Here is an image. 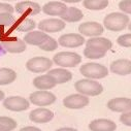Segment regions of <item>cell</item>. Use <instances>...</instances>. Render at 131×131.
Returning a JSON list of instances; mask_svg holds the SVG:
<instances>
[{
    "mask_svg": "<svg viewBox=\"0 0 131 131\" xmlns=\"http://www.w3.org/2000/svg\"><path fill=\"white\" fill-rule=\"evenodd\" d=\"M50 75H52L57 84H64V83H67L72 79V73L66 69H63V68H56V69H52L49 71Z\"/></svg>",
    "mask_w": 131,
    "mask_h": 131,
    "instance_id": "603a6c76",
    "label": "cell"
},
{
    "mask_svg": "<svg viewBox=\"0 0 131 131\" xmlns=\"http://www.w3.org/2000/svg\"><path fill=\"white\" fill-rule=\"evenodd\" d=\"M67 9V6L62 2L51 1L43 5L42 12L48 16H59L61 17Z\"/></svg>",
    "mask_w": 131,
    "mask_h": 131,
    "instance_id": "d6986e66",
    "label": "cell"
},
{
    "mask_svg": "<svg viewBox=\"0 0 131 131\" xmlns=\"http://www.w3.org/2000/svg\"><path fill=\"white\" fill-rule=\"evenodd\" d=\"M3 106L12 112H24L29 108L30 103L27 99L21 96H10L4 99Z\"/></svg>",
    "mask_w": 131,
    "mask_h": 131,
    "instance_id": "52a82bcc",
    "label": "cell"
},
{
    "mask_svg": "<svg viewBox=\"0 0 131 131\" xmlns=\"http://www.w3.org/2000/svg\"><path fill=\"white\" fill-rule=\"evenodd\" d=\"M80 72L89 80L91 79L97 80V79H103L107 77L108 69L102 64L90 62V63H86L82 65L80 68Z\"/></svg>",
    "mask_w": 131,
    "mask_h": 131,
    "instance_id": "3957f363",
    "label": "cell"
},
{
    "mask_svg": "<svg viewBox=\"0 0 131 131\" xmlns=\"http://www.w3.org/2000/svg\"><path fill=\"white\" fill-rule=\"evenodd\" d=\"M17 127V122L9 117H0V131H13Z\"/></svg>",
    "mask_w": 131,
    "mask_h": 131,
    "instance_id": "83f0119b",
    "label": "cell"
},
{
    "mask_svg": "<svg viewBox=\"0 0 131 131\" xmlns=\"http://www.w3.org/2000/svg\"><path fill=\"white\" fill-rule=\"evenodd\" d=\"M1 46L6 52L18 54L26 50V42L17 37H10L6 39H1Z\"/></svg>",
    "mask_w": 131,
    "mask_h": 131,
    "instance_id": "4fadbf2b",
    "label": "cell"
},
{
    "mask_svg": "<svg viewBox=\"0 0 131 131\" xmlns=\"http://www.w3.org/2000/svg\"><path fill=\"white\" fill-rule=\"evenodd\" d=\"M56 85H57V83H56L55 79L50 74L39 75L33 80V86L41 91L53 89Z\"/></svg>",
    "mask_w": 131,
    "mask_h": 131,
    "instance_id": "ffe728a7",
    "label": "cell"
},
{
    "mask_svg": "<svg viewBox=\"0 0 131 131\" xmlns=\"http://www.w3.org/2000/svg\"><path fill=\"white\" fill-rule=\"evenodd\" d=\"M119 8L123 13L131 15V0H122V1H120Z\"/></svg>",
    "mask_w": 131,
    "mask_h": 131,
    "instance_id": "1f68e13d",
    "label": "cell"
},
{
    "mask_svg": "<svg viewBox=\"0 0 131 131\" xmlns=\"http://www.w3.org/2000/svg\"><path fill=\"white\" fill-rule=\"evenodd\" d=\"M105 54H106L105 51L96 49V48L86 47V49L84 50V55L88 59H100V58H103Z\"/></svg>",
    "mask_w": 131,
    "mask_h": 131,
    "instance_id": "4316f807",
    "label": "cell"
},
{
    "mask_svg": "<svg viewBox=\"0 0 131 131\" xmlns=\"http://www.w3.org/2000/svg\"><path fill=\"white\" fill-rule=\"evenodd\" d=\"M89 104V98L82 94H71L63 99V105L70 110H80Z\"/></svg>",
    "mask_w": 131,
    "mask_h": 131,
    "instance_id": "ba28073f",
    "label": "cell"
},
{
    "mask_svg": "<svg viewBox=\"0 0 131 131\" xmlns=\"http://www.w3.org/2000/svg\"><path fill=\"white\" fill-rule=\"evenodd\" d=\"M56 131H78L74 128H70V127H63V128H59Z\"/></svg>",
    "mask_w": 131,
    "mask_h": 131,
    "instance_id": "d590c367",
    "label": "cell"
},
{
    "mask_svg": "<svg viewBox=\"0 0 131 131\" xmlns=\"http://www.w3.org/2000/svg\"><path fill=\"white\" fill-rule=\"evenodd\" d=\"M83 5L90 10H101L107 7L108 0H84Z\"/></svg>",
    "mask_w": 131,
    "mask_h": 131,
    "instance_id": "484cf974",
    "label": "cell"
},
{
    "mask_svg": "<svg viewBox=\"0 0 131 131\" xmlns=\"http://www.w3.org/2000/svg\"><path fill=\"white\" fill-rule=\"evenodd\" d=\"M15 8L7 3H0V14H12L14 13Z\"/></svg>",
    "mask_w": 131,
    "mask_h": 131,
    "instance_id": "836d02e7",
    "label": "cell"
},
{
    "mask_svg": "<svg viewBox=\"0 0 131 131\" xmlns=\"http://www.w3.org/2000/svg\"><path fill=\"white\" fill-rule=\"evenodd\" d=\"M53 62L61 67H75L82 62V57L72 52H60L54 56Z\"/></svg>",
    "mask_w": 131,
    "mask_h": 131,
    "instance_id": "277c9868",
    "label": "cell"
},
{
    "mask_svg": "<svg viewBox=\"0 0 131 131\" xmlns=\"http://www.w3.org/2000/svg\"><path fill=\"white\" fill-rule=\"evenodd\" d=\"M6 1H13V0H6Z\"/></svg>",
    "mask_w": 131,
    "mask_h": 131,
    "instance_id": "60d3db41",
    "label": "cell"
},
{
    "mask_svg": "<svg viewBox=\"0 0 131 131\" xmlns=\"http://www.w3.org/2000/svg\"><path fill=\"white\" fill-rule=\"evenodd\" d=\"M4 53H5V50H4V49H3L1 46H0V56H2Z\"/></svg>",
    "mask_w": 131,
    "mask_h": 131,
    "instance_id": "f35d334b",
    "label": "cell"
},
{
    "mask_svg": "<svg viewBox=\"0 0 131 131\" xmlns=\"http://www.w3.org/2000/svg\"><path fill=\"white\" fill-rule=\"evenodd\" d=\"M64 2H68V3H77V2H80L82 0H62Z\"/></svg>",
    "mask_w": 131,
    "mask_h": 131,
    "instance_id": "8d00e7d4",
    "label": "cell"
},
{
    "mask_svg": "<svg viewBox=\"0 0 131 131\" xmlns=\"http://www.w3.org/2000/svg\"><path fill=\"white\" fill-rule=\"evenodd\" d=\"M20 131H41L39 128L37 127H33V126H26L24 128H21Z\"/></svg>",
    "mask_w": 131,
    "mask_h": 131,
    "instance_id": "e575fe53",
    "label": "cell"
},
{
    "mask_svg": "<svg viewBox=\"0 0 131 131\" xmlns=\"http://www.w3.org/2000/svg\"><path fill=\"white\" fill-rule=\"evenodd\" d=\"M58 43L65 48H79L85 43V38L78 33H68L61 35Z\"/></svg>",
    "mask_w": 131,
    "mask_h": 131,
    "instance_id": "7c38bea8",
    "label": "cell"
},
{
    "mask_svg": "<svg viewBox=\"0 0 131 131\" xmlns=\"http://www.w3.org/2000/svg\"><path fill=\"white\" fill-rule=\"evenodd\" d=\"M117 42L119 46L124 48H131V33L129 34H123L118 37Z\"/></svg>",
    "mask_w": 131,
    "mask_h": 131,
    "instance_id": "4dcf8cb0",
    "label": "cell"
},
{
    "mask_svg": "<svg viewBox=\"0 0 131 131\" xmlns=\"http://www.w3.org/2000/svg\"><path fill=\"white\" fill-rule=\"evenodd\" d=\"M75 90L85 96H98L103 92V87L96 81L85 79L80 80L74 84Z\"/></svg>",
    "mask_w": 131,
    "mask_h": 131,
    "instance_id": "7a4b0ae2",
    "label": "cell"
},
{
    "mask_svg": "<svg viewBox=\"0 0 131 131\" xmlns=\"http://www.w3.org/2000/svg\"><path fill=\"white\" fill-rule=\"evenodd\" d=\"M64 22H69V23H74L79 22L84 18V14L81 9L77 7H67L66 12H65L61 17H60Z\"/></svg>",
    "mask_w": 131,
    "mask_h": 131,
    "instance_id": "cb8c5ba5",
    "label": "cell"
},
{
    "mask_svg": "<svg viewBox=\"0 0 131 131\" xmlns=\"http://www.w3.org/2000/svg\"><path fill=\"white\" fill-rule=\"evenodd\" d=\"M49 37L50 36L42 31H31L24 36V41L31 46L40 47L49 39Z\"/></svg>",
    "mask_w": 131,
    "mask_h": 131,
    "instance_id": "ac0fdd59",
    "label": "cell"
},
{
    "mask_svg": "<svg viewBox=\"0 0 131 131\" xmlns=\"http://www.w3.org/2000/svg\"><path fill=\"white\" fill-rule=\"evenodd\" d=\"M38 28L42 32H49V33H56V32L62 31L65 28V22L59 19H47L42 20L38 24Z\"/></svg>",
    "mask_w": 131,
    "mask_h": 131,
    "instance_id": "8fae6325",
    "label": "cell"
},
{
    "mask_svg": "<svg viewBox=\"0 0 131 131\" xmlns=\"http://www.w3.org/2000/svg\"><path fill=\"white\" fill-rule=\"evenodd\" d=\"M58 48V42L53 38V37H49V39L39 47V49H41L42 51H46V52H53L55 51L56 49Z\"/></svg>",
    "mask_w": 131,
    "mask_h": 131,
    "instance_id": "f546056e",
    "label": "cell"
},
{
    "mask_svg": "<svg viewBox=\"0 0 131 131\" xmlns=\"http://www.w3.org/2000/svg\"><path fill=\"white\" fill-rule=\"evenodd\" d=\"M56 96L49 91H36L29 96V100L32 104L37 106H48L56 101Z\"/></svg>",
    "mask_w": 131,
    "mask_h": 131,
    "instance_id": "8992f818",
    "label": "cell"
},
{
    "mask_svg": "<svg viewBox=\"0 0 131 131\" xmlns=\"http://www.w3.org/2000/svg\"><path fill=\"white\" fill-rule=\"evenodd\" d=\"M86 47H90V48H96L102 51L107 52L108 50L112 49L113 47V42L104 37H92L89 40H87L86 42Z\"/></svg>",
    "mask_w": 131,
    "mask_h": 131,
    "instance_id": "7402d4cb",
    "label": "cell"
},
{
    "mask_svg": "<svg viewBox=\"0 0 131 131\" xmlns=\"http://www.w3.org/2000/svg\"><path fill=\"white\" fill-rule=\"evenodd\" d=\"M53 118H54V113L52 111H50L48 108H43V107L33 110L29 114L30 121L34 122V123H38V124L48 123Z\"/></svg>",
    "mask_w": 131,
    "mask_h": 131,
    "instance_id": "9a60e30c",
    "label": "cell"
},
{
    "mask_svg": "<svg viewBox=\"0 0 131 131\" xmlns=\"http://www.w3.org/2000/svg\"><path fill=\"white\" fill-rule=\"evenodd\" d=\"M16 22L15 17L12 14H0V27H10Z\"/></svg>",
    "mask_w": 131,
    "mask_h": 131,
    "instance_id": "f1b7e54d",
    "label": "cell"
},
{
    "mask_svg": "<svg viewBox=\"0 0 131 131\" xmlns=\"http://www.w3.org/2000/svg\"><path fill=\"white\" fill-rule=\"evenodd\" d=\"M129 17L126 14L123 13H112L108 14L104 20H103V25L104 27L114 32L122 31L126 29L129 25Z\"/></svg>",
    "mask_w": 131,
    "mask_h": 131,
    "instance_id": "6da1fadb",
    "label": "cell"
},
{
    "mask_svg": "<svg viewBox=\"0 0 131 131\" xmlns=\"http://www.w3.org/2000/svg\"><path fill=\"white\" fill-rule=\"evenodd\" d=\"M128 28H129V30H130V31H131V23H130V24H129V25H128Z\"/></svg>",
    "mask_w": 131,
    "mask_h": 131,
    "instance_id": "ab89813d",
    "label": "cell"
},
{
    "mask_svg": "<svg viewBox=\"0 0 131 131\" xmlns=\"http://www.w3.org/2000/svg\"><path fill=\"white\" fill-rule=\"evenodd\" d=\"M111 71L118 75L131 74V61L128 59H119L112 62Z\"/></svg>",
    "mask_w": 131,
    "mask_h": 131,
    "instance_id": "2e32d148",
    "label": "cell"
},
{
    "mask_svg": "<svg viewBox=\"0 0 131 131\" xmlns=\"http://www.w3.org/2000/svg\"><path fill=\"white\" fill-rule=\"evenodd\" d=\"M107 108L116 113H128L131 112V99L126 97L113 98L107 102Z\"/></svg>",
    "mask_w": 131,
    "mask_h": 131,
    "instance_id": "30bf717a",
    "label": "cell"
},
{
    "mask_svg": "<svg viewBox=\"0 0 131 131\" xmlns=\"http://www.w3.org/2000/svg\"><path fill=\"white\" fill-rule=\"evenodd\" d=\"M53 65V61L46 57H33L27 61L26 68L34 73H41L49 70Z\"/></svg>",
    "mask_w": 131,
    "mask_h": 131,
    "instance_id": "5b68a950",
    "label": "cell"
},
{
    "mask_svg": "<svg viewBox=\"0 0 131 131\" xmlns=\"http://www.w3.org/2000/svg\"><path fill=\"white\" fill-rule=\"evenodd\" d=\"M35 27H36V24L33 20L29 19L28 17H24V16H22L21 18L16 20V22L13 26L14 29H16L17 31H20V32L32 31Z\"/></svg>",
    "mask_w": 131,
    "mask_h": 131,
    "instance_id": "44dd1931",
    "label": "cell"
},
{
    "mask_svg": "<svg viewBox=\"0 0 131 131\" xmlns=\"http://www.w3.org/2000/svg\"><path fill=\"white\" fill-rule=\"evenodd\" d=\"M89 129L91 131H115L117 129V124L112 120L97 119L89 124Z\"/></svg>",
    "mask_w": 131,
    "mask_h": 131,
    "instance_id": "e0dca14e",
    "label": "cell"
},
{
    "mask_svg": "<svg viewBox=\"0 0 131 131\" xmlns=\"http://www.w3.org/2000/svg\"><path fill=\"white\" fill-rule=\"evenodd\" d=\"M40 10L41 8L39 4L32 1H22L16 4V12L24 17L38 15Z\"/></svg>",
    "mask_w": 131,
    "mask_h": 131,
    "instance_id": "5bb4252c",
    "label": "cell"
},
{
    "mask_svg": "<svg viewBox=\"0 0 131 131\" xmlns=\"http://www.w3.org/2000/svg\"><path fill=\"white\" fill-rule=\"evenodd\" d=\"M120 122L126 126L131 127V112L124 113L120 116Z\"/></svg>",
    "mask_w": 131,
    "mask_h": 131,
    "instance_id": "d6a6232c",
    "label": "cell"
},
{
    "mask_svg": "<svg viewBox=\"0 0 131 131\" xmlns=\"http://www.w3.org/2000/svg\"><path fill=\"white\" fill-rule=\"evenodd\" d=\"M2 99H4V93L0 90V101H1Z\"/></svg>",
    "mask_w": 131,
    "mask_h": 131,
    "instance_id": "74e56055",
    "label": "cell"
},
{
    "mask_svg": "<svg viewBox=\"0 0 131 131\" xmlns=\"http://www.w3.org/2000/svg\"><path fill=\"white\" fill-rule=\"evenodd\" d=\"M79 32L82 35L96 37L101 35L104 32V28L97 22H85L79 26Z\"/></svg>",
    "mask_w": 131,
    "mask_h": 131,
    "instance_id": "9c48e42d",
    "label": "cell"
},
{
    "mask_svg": "<svg viewBox=\"0 0 131 131\" xmlns=\"http://www.w3.org/2000/svg\"><path fill=\"white\" fill-rule=\"evenodd\" d=\"M17 73L10 68H0V85L4 86L12 84L16 81Z\"/></svg>",
    "mask_w": 131,
    "mask_h": 131,
    "instance_id": "d4e9b609",
    "label": "cell"
}]
</instances>
